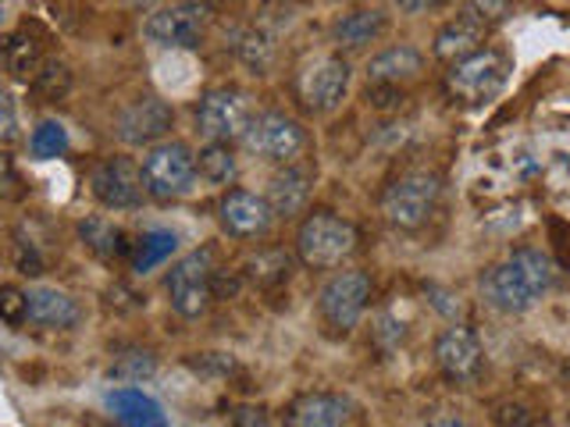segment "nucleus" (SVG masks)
I'll return each instance as SVG.
<instances>
[{
	"instance_id": "21",
	"label": "nucleus",
	"mask_w": 570,
	"mask_h": 427,
	"mask_svg": "<svg viewBox=\"0 0 570 427\" xmlns=\"http://www.w3.org/2000/svg\"><path fill=\"white\" fill-rule=\"evenodd\" d=\"M485 29L468 22L463 14H456L453 22H445L439 32H435V58L445 61V64H456L463 58H471L474 50L485 47Z\"/></svg>"
},
{
	"instance_id": "23",
	"label": "nucleus",
	"mask_w": 570,
	"mask_h": 427,
	"mask_svg": "<svg viewBox=\"0 0 570 427\" xmlns=\"http://www.w3.org/2000/svg\"><path fill=\"white\" fill-rule=\"evenodd\" d=\"M79 239H82V246L89 249V254L107 260V264L121 260L132 249L129 236H125V231L115 221H107V218H82L79 221Z\"/></svg>"
},
{
	"instance_id": "12",
	"label": "nucleus",
	"mask_w": 570,
	"mask_h": 427,
	"mask_svg": "<svg viewBox=\"0 0 570 427\" xmlns=\"http://www.w3.org/2000/svg\"><path fill=\"white\" fill-rule=\"evenodd\" d=\"M175 125V111L168 100L160 97H139L132 100L115 121V136L125 142V147H157L165 142V136Z\"/></svg>"
},
{
	"instance_id": "6",
	"label": "nucleus",
	"mask_w": 570,
	"mask_h": 427,
	"mask_svg": "<svg viewBox=\"0 0 570 427\" xmlns=\"http://www.w3.org/2000/svg\"><path fill=\"white\" fill-rule=\"evenodd\" d=\"M142 189H147L154 200L171 203L178 196H186L193 189L196 178V157L186 142L178 139H165L150 147V153L142 157Z\"/></svg>"
},
{
	"instance_id": "20",
	"label": "nucleus",
	"mask_w": 570,
	"mask_h": 427,
	"mask_svg": "<svg viewBox=\"0 0 570 427\" xmlns=\"http://www.w3.org/2000/svg\"><path fill=\"white\" fill-rule=\"evenodd\" d=\"M424 71V58L421 50L414 47H389L382 53H374V58L367 61V82H392V86H403L410 79H417Z\"/></svg>"
},
{
	"instance_id": "9",
	"label": "nucleus",
	"mask_w": 570,
	"mask_h": 427,
	"mask_svg": "<svg viewBox=\"0 0 570 427\" xmlns=\"http://www.w3.org/2000/svg\"><path fill=\"white\" fill-rule=\"evenodd\" d=\"M249 121H254V107L249 97L236 86H218L207 89L196 107V125L210 142H236L246 136Z\"/></svg>"
},
{
	"instance_id": "34",
	"label": "nucleus",
	"mask_w": 570,
	"mask_h": 427,
	"mask_svg": "<svg viewBox=\"0 0 570 427\" xmlns=\"http://www.w3.org/2000/svg\"><path fill=\"white\" fill-rule=\"evenodd\" d=\"M0 320L4 325H26L29 320V296L18 285H0Z\"/></svg>"
},
{
	"instance_id": "38",
	"label": "nucleus",
	"mask_w": 570,
	"mask_h": 427,
	"mask_svg": "<svg viewBox=\"0 0 570 427\" xmlns=\"http://www.w3.org/2000/svg\"><path fill=\"white\" fill-rule=\"evenodd\" d=\"M26 189H22V178H18L14 160L0 150V200H18Z\"/></svg>"
},
{
	"instance_id": "2",
	"label": "nucleus",
	"mask_w": 570,
	"mask_h": 427,
	"mask_svg": "<svg viewBox=\"0 0 570 427\" xmlns=\"http://www.w3.org/2000/svg\"><path fill=\"white\" fill-rule=\"evenodd\" d=\"M356 242H361V231L353 221L338 218L332 210H314L299 221L296 257L314 271H332L356 254Z\"/></svg>"
},
{
	"instance_id": "41",
	"label": "nucleus",
	"mask_w": 570,
	"mask_h": 427,
	"mask_svg": "<svg viewBox=\"0 0 570 427\" xmlns=\"http://www.w3.org/2000/svg\"><path fill=\"white\" fill-rule=\"evenodd\" d=\"M424 427H471V424L460 420V417H435V420H428Z\"/></svg>"
},
{
	"instance_id": "3",
	"label": "nucleus",
	"mask_w": 570,
	"mask_h": 427,
	"mask_svg": "<svg viewBox=\"0 0 570 427\" xmlns=\"http://www.w3.org/2000/svg\"><path fill=\"white\" fill-rule=\"evenodd\" d=\"M442 178L435 171H403L396 182H389L382 192V218L396 231H421L439 207Z\"/></svg>"
},
{
	"instance_id": "19",
	"label": "nucleus",
	"mask_w": 570,
	"mask_h": 427,
	"mask_svg": "<svg viewBox=\"0 0 570 427\" xmlns=\"http://www.w3.org/2000/svg\"><path fill=\"white\" fill-rule=\"evenodd\" d=\"M385 29H389V14L385 11H379V8H361V11L343 14L332 26V43L338 50H364L374 40H382Z\"/></svg>"
},
{
	"instance_id": "24",
	"label": "nucleus",
	"mask_w": 570,
	"mask_h": 427,
	"mask_svg": "<svg viewBox=\"0 0 570 427\" xmlns=\"http://www.w3.org/2000/svg\"><path fill=\"white\" fill-rule=\"evenodd\" d=\"M0 61H4L11 79L32 82L36 76H40V68H43V47L36 43L29 32H14L11 40L4 43V50H0Z\"/></svg>"
},
{
	"instance_id": "26",
	"label": "nucleus",
	"mask_w": 570,
	"mask_h": 427,
	"mask_svg": "<svg viewBox=\"0 0 570 427\" xmlns=\"http://www.w3.org/2000/svg\"><path fill=\"white\" fill-rule=\"evenodd\" d=\"M111 374L115 381H125V385H139V381H150L154 374H157V356L150 349H121L115 352V360H111Z\"/></svg>"
},
{
	"instance_id": "31",
	"label": "nucleus",
	"mask_w": 570,
	"mask_h": 427,
	"mask_svg": "<svg viewBox=\"0 0 570 427\" xmlns=\"http://www.w3.org/2000/svg\"><path fill=\"white\" fill-rule=\"evenodd\" d=\"M68 89H71V71L61 61H43L40 76L32 79V93L53 103V100H65Z\"/></svg>"
},
{
	"instance_id": "18",
	"label": "nucleus",
	"mask_w": 570,
	"mask_h": 427,
	"mask_svg": "<svg viewBox=\"0 0 570 427\" xmlns=\"http://www.w3.org/2000/svg\"><path fill=\"white\" fill-rule=\"evenodd\" d=\"M26 296H29V320L32 325L53 328V331H71L82 320V307L61 289L36 285V289H29Z\"/></svg>"
},
{
	"instance_id": "32",
	"label": "nucleus",
	"mask_w": 570,
	"mask_h": 427,
	"mask_svg": "<svg viewBox=\"0 0 570 427\" xmlns=\"http://www.w3.org/2000/svg\"><path fill=\"white\" fill-rule=\"evenodd\" d=\"M29 147H32V153L40 157V160L61 157V153L68 150V132H65V125H61V121H40V125H36L32 139H29Z\"/></svg>"
},
{
	"instance_id": "30",
	"label": "nucleus",
	"mask_w": 570,
	"mask_h": 427,
	"mask_svg": "<svg viewBox=\"0 0 570 427\" xmlns=\"http://www.w3.org/2000/svg\"><path fill=\"white\" fill-rule=\"evenodd\" d=\"M14 264L22 275H43L47 271V254H43V242L32 236V228L22 225L14 231Z\"/></svg>"
},
{
	"instance_id": "7",
	"label": "nucleus",
	"mask_w": 570,
	"mask_h": 427,
	"mask_svg": "<svg viewBox=\"0 0 570 427\" xmlns=\"http://www.w3.org/2000/svg\"><path fill=\"white\" fill-rule=\"evenodd\" d=\"M214 249H193L168 271V299L171 310L186 320L204 317V310L214 299Z\"/></svg>"
},
{
	"instance_id": "33",
	"label": "nucleus",
	"mask_w": 570,
	"mask_h": 427,
	"mask_svg": "<svg viewBox=\"0 0 570 427\" xmlns=\"http://www.w3.org/2000/svg\"><path fill=\"white\" fill-rule=\"evenodd\" d=\"M456 14H463L468 22L481 26L485 32H492L510 14V0H463Z\"/></svg>"
},
{
	"instance_id": "39",
	"label": "nucleus",
	"mask_w": 570,
	"mask_h": 427,
	"mask_svg": "<svg viewBox=\"0 0 570 427\" xmlns=\"http://www.w3.org/2000/svg\"><path fill=\"white\" fill-rule=\"evenodd\" d=\"M232 424H236V427H275L272 417H267L264 409H254V406H239L236 417H232Z\"/></svg>"
},
{
	"instance_id": "35",
	"label": "nucleus",
	"mask_w": 570,
	"mask_h": 427,
	"mask_svg": "<svg viewBox=\"0 0 570 427\" xmlns=\"http://www.w3.org/2000/svg\"><path fill=\"white\" fill-rule=\"evenodd\" d=\"M364 97H367V103L374 107V111H396V107L403 103V86H392V82H367Z\"/></svg>"
},
{
	"instance_id": "28",
	"label": "nucleus",
	"mask_w": 570,
	"mask_h": 427,
	"mask_svg": "<svg viewBox=\"0 0 570 427\" xmlns=\"http://www.w3.org/2000/svg\"><path fill=\"white\" fill-rule=\"evenodd\" d=\"M239 61L254 71V76H264L267 68L275 61V36L267 29H249L243 40H239Z\"/></svg>"
},
{
	"instance_id": "17",
	"label": "nucleus",
	"mask_w": 570,
	"mask_h": 427,
	"mask_svg": "<svg viewBox=\"0 0 570 427\" xmlns=\"http://www.w3.org/2000/svg\"><path fill=\"white\" fill-rule=\"evenodd\" d=\"M311 189H314V175L311 168H299V165H285L282 171L272 175L267 182V207H272L275 218H296V214L307 210L311 203Z\"/></svg>"
},
{
	"instance_id": "25",
	"label": "nucleus",
	"mask_w": 570,
	"mask_h": 427,
	"mask_svg": "<svg viewBox=\"0 0 570 427\" xmlns=\"http://www.w3.org/2000/svg\"><path fill=\"white\" fill-rule=\"evenodd\" d=\"M236 153H232V142H210L196 157V175L204 178L207 186H232L236 182Z\"/></svg>"
},
{
	"instance_id": "27",
	"label": "nucleus",
	"mask_w": 570,
	"mask_h": 427,
	"mask_svg": "<svg viewBox=\"0 0 570 427\" xmlns=\"http://www.w3.org/2000/svg\"><path fill=\"white\" fill-rule=\"evenodd\" d=\"M249 267V278H254L261 289H275V285H285L293 275V260L289 254H282V249H267V254H257L254 260L246 264Z\"/></svg>"
},
{
	"instance_id": "37",
	"label": "nucleus",
	"mask_w": 570,
	"mask_h": 427,
	"mask_svg": "<svg viewBox=\"0 0 570 427\" xmlns=\"http://www.w3.org/2000/svg\"><path fill=\"white\" fill-rule=\"evenodd\" d=\"M492 420H495V427H531V424H534V414H531V409H528L524 403L507 399V403H499V406H495Z\"/></svg>"
},
{
	"instance_id": "42",
	"label": "nucleus",
	"mask_w": 570,
	"mask_h": 427,
	"mask_svg": "<svg viewBox=\"0 0 570 427\" xmlns=\"http://www.w3.org/2000/svg\"><path fill=\"white\" fill-rule=\"evenodd\" d=\"M129 8H154V4H160V0H125Z\"/></svg>"
},
{
	"instance_id": "4",
	"label": "nucleus",
	"mask_w": 570,
	"mask_h": 427,
	"mask_svg": "<svg viewBox=\"0 0 570 427\" xmlns=\"http://www.w3.org/2000/svg\"><path fill=\"white\" fill-rule=\"evenodd\" d=\"M507 79H510L507 53H499L492 47L474 50L471 58L450 64V71H445V86H450V93L468 107H478V103L499 97Z\"/></svg>"
},
{
	"instance_id": "14",
	"label": "nucleus",
	"mask_w": 570,
	"mask_h": 427,
	"mask_svg": "<svg viewBox=\"0 0 570 427\" xmlns=\"http://www.w3.org/2000/svg\"><path fill=\"white\" fill-rule=\"evenodd\" d=\"M481 364H485V349H481L478 335L471 328L453 325L435 338V367L442 370L445 381L471 385L478 381Z\"/></svg>"
},
{
	"instance_id": "36",
	"label": "nucleus",
	"mask_w": 570,
	"mask_h": 427,
	"mask_svg": "<svg viewBox=\"0 0 570 427\" xmlns=\"http://www.w3.org/2000/svg\"><path fill=\"white\" fill-rule=\"evenodd\" d=\"M18 139V103L11 97V89L0 82V142Z\"/></svg>"
},
{
	"instance_id": "16",
	"label": "nucleus",
	"mask_w": 570,
	"mask_h": 427,
	"mask_svg": "<svg viewBox=\"0 0 570 427\" xmlns=\"http://www.w3.org/2000/svg\"><path fill=\"white\" fill-rule=\"evenodd\" d=\"M289 427H346L350 424V399L335 391H303L285 409Z\"/></svg>"
},
{
	"instance_id": "10",
	"label": "nucleus",
	"mask_w": 570,
	"mask_h": 427,
	"mask_svg": "<svg viewBox=\"0 0 570 427\" xmlns=\"http://www.w3.org/2000/svg\"><path fill=\"white\" fill-rule=\"evenodd\" d=\"M350 89V61L343 53H321L296 76V97L311 115H328Z\"/></svg>"
},
{
	"instance_id": "22",
	"label": "nucleus",
	"mask_w": 570,
	"mask_h": 427,
	"mask_svg": "<svg viewBox=\"0 0 570 427\" xmlns=\"http://www.w3.org/2000/svg\"><path fill=\"white\" fill-rule=\"evenodd\" d=\"M107 406H111L115 420L125 427H168L165 409L136 388H115L111 396H107Z\"/></svg>"
},
{
	"instance_id": "29",
	"label": "nucleus",
	"mask_w": 570,
	"mask_h": 427,
	"mask_svg": "<svg viewBox=\"0 0 570 427\" xmlns=\"http://www.w3.org/2000/svg\"><path fill=\"white\" fill-rule=\"evenodd\" d=\"M168 254H175V236H171V231H147V236L136 242L132 267H136L139 275H147L150 267H157Z\"/></svg>"
},
{
	"instance_id": "40",
	"label": "nucleus",
	"mask_w": 570,
	"mask_h": 427,
	"mask_svg": "<svg viewBox=\"0 0 570 427\" xmlns=\"http://www.w3.org/2000/svg\"><path fill=\"white\" fill-rule=\"evenodd\" d=\"M403 14H428V11H435V8H442L445 0H392Z\"/></svg>"
},
{
	"instance_id": "8",
	"label": "nucleus",
	"mask_w": 570,
	"mask_h": 427,
	"mask_svg": "<svg viewBox=\"0 0 570 427\" xmlns=\"http://www.w3.org/2000/svg\"><path fill=\"white\" fill-rule=\"evenodd\" d=\"M371 299V275L367 271H338L317 292V314L335 335H350L356 320L364 317Z\"/></svg>"
},
{
	"instance_id": "11",
	"label": "nucleus",
	"mask_w": 570,
	"mask_h": 427,
	"mask_svg": "<svg viewBox=\"0 0 570 427\" xmlns=\"http://www.w3.org/2000/svg\"><path fill=\"white\" fill-rule=\"evenodd\" d=\"M243 142L249 153H257L264 160H272V165L285 168V165H296V157L307 150V132H303V125L296 118L282 115V111H267L249 121Z\"/></svg>"
},
{
	"instance_id": "1",
	"label": "nucleus",
	"mask_w": 570,
	"mask_h": 427,
	"mask_svg": "<svg viewBox=\"0 0 570 427\" xmlns=\"http://www.w3.org/2000/svg\"><path fill=\"white\" fill-rule=\"evenodd\" d=\"M552 281H557V264L549 254L524 246L481 275V296L499 314H528L552 289Z\"/></svg>"
},
{
	"instance_id": "43",
	"label": "nucleus",
	"mask_w": 570,
	"mask_h": 427,
	"mask_svg": "<svg viewBox=\"0 0 570 427\" xmlns=\"http://www.w3.org/2000/svg\"><path fill=\"white\" fill-rule=\"evenodd\" d=\"M82 427H104V424H97V420H86Z\"/></svg>"
},
{
	"instance_id": "15",
	"label": "nucleus",
	"mask_w": 570,
	"mask_h": 427,
	"mask_svg": "<svg viewBox=\"0 0 570 427\" xmlns=\"http://www.w3.org/2000/svg\"><path fill=\"white\" fill-rule=\"evenodd\" d=\"M218 218L232 239H257L272 228L275 214L267 207L264 196L249 192V189H228L218 207Z\"/></svg>"
},
{
	"instance_id": "13",
	"label": "nucleus",
	"mask_w": 570,
	"mask_h": 427,
	"mask_svg": "<svg viewBox=\"0 0 570 427\" xmlns=\"http://www.w3.org/2000/svg\"><path fill=\"white\" fill-rule=\"evenodd\" d=\"M89 192L107 210H132L142 203V171L129 157H104L89 175Z\"/></svg>"
},
{
	"instance_id": "5",
	"label": "nucleus",
	"mask_w": 570,
	"mask_h": 427,
	"mask_svg": "<svg viewBox=\"0 0 570 427\" xmlns=\"http://www.w3.org/2000/svg\"><path fill=\"white\" fill-rule=\"evenodd\" d=\"M210 18L214 11L204 0H178V4L157 8L147 22H142V36H147L154 47H165V50H196L210 29Z\"/></svg>"
}]
</instances>
